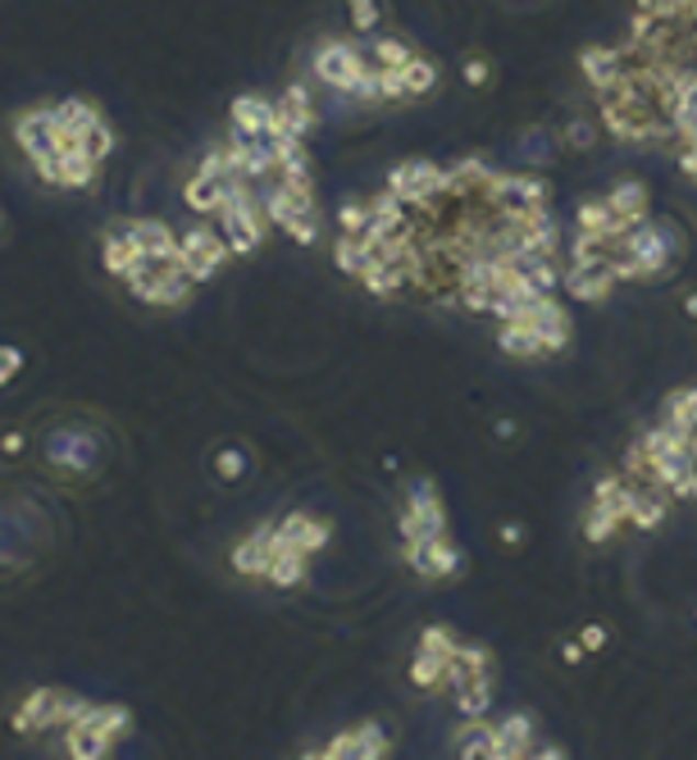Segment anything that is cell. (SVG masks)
<instances>
[{
    "instance_id": "1",
    "label": "cell",
    "mask_w": 697,
    "mask_h": 760,
    "mask_svg": "<svg viewBox=\"0 0 697 760\" xmlns=\"http://www.w3.org/2000/svg\"><path fill=\"white\" fill-rule=\"evenodd\" d=\"M625 247L629 256L639 260L643 279H661V273L675 269V256H679V232L671 219H643L639 228L625 232Z\"/></svg>"
},
{
    "instance_id": "2",
    "label": "cell",
    "mask_w": 697,
    "mask_h": 760,
    "mask_svg": "<svg viewBox=\"0 0 697 760\" xmlns=\"http://www.w3.org/2000/svg\"><path fill=\"white\" fill-rule=\"evenodd\" d=\"M311 69H315V78L324 87H333V91H342V97H347V91L356 87V78H360V69H366V55H360V46L347 42V37H328V42H319Z\"/></svg>"
},
{
    "instance_id": "3",
    "label": "cell",
    "mask_w": 697,
    "mask_h": 760,
    "mask_svg": "<svg viewBox=\"0 0 697 760\" xmlns=\"http://www.w3.org/2000/svg\"><path fill=\"white\" fill-rule=\"evenodd\" d=\"M228 256H233L228 237H224V232H210V228H192L183 241H178V264L188 269V279H192V283L215 279L220 264H224Z\"/></svg>"
},
{
    "instance_id": "4",
    "label": "cell",
    "mask_w": 697,
    "mask_h": 760,
    "mask_svg": "<svg viewBox=\"0 0 697 760\" xmlns=\"http://www.w3.org/2000/svg\"><path fill=\"white\" fill-rule=\"evenodd\" d=\"M387 192H397L406 205H424L447 192V169L429 165V160H406L387 169Z\"/></svg>"
},
{
    "instance_id": "5",
    "label": "cell",
    "mask_w": 697,
    "mask_h": 760,
    "mask_svg": "<svg viewBox=\"0 0 697 760\" xmlns=\"http://www.w3.org/2000/svg\"><path fill=\"white\" fill-rule=\"evenodd\" d=\"M269 219H265V205L260 196H247V201H233L224 215H220V232L228 237V247L233 256H251L260 247V237H265Z\"/></svg>"
},
{
    "instance_id": "6",
    "label": "cell",
    "mask_w": 697,
    "mask_h": 760,
    "mask_svg": "<svg viewBox=\"0 0 697 760\" xmlns=\"http://www.w3.org/2000/svg\"><path fill=\"white\" fill-rule=\"evenodd\" d=\"M402 556H406V565L419 574V579H451V574L461 569V552H457V542H451L447 533L406 542Z\"/></svg>"
},
{
    "instance_id": "7",
    "label": "cell",
    "mask_w": 697,
    "mask_h": 760,
    "mask_svg": "<svg viewBox=\"0 0 697 760\" xmlns=\"http://www.w3.org/2000/svg\"><path fill=\"white\" fill-rule=\"evenodd\" d=\"M65 706H69V692H59V688H37V692L14 711V734L33 738V734H46V728H65Z\"/></svg>"
},
{
    "instance_id": "8",
    "label": "cell",
    "mask_w": 697,
    "mask_h": 760,
    "mask_svg": "<svg viewBox=\"0 0 697 760\" xmlns=\"http://www.w3.org/2000/svg\"><path fill=\"white\" fill-rule=\"evenodd\" d=\"M520 324H529L538 338H542V347H548V355L552 351H565V342H570V315L561 310V300L552 296V292H542L533 306L520 315Z\"/></svg>"
},
{
    "instance_id": "9",
    "label": "cell",
    "mask_w": 697,
    "mask_h": 760,
    "mask_svg": "<svg viewBox=\"0 0 697 760\" xmlns=\"http://www.w3.org/2000/svg\"><path fill=\"white\" fill-rule=\"evenodd\" d=\"M274 529L279 524H260L256 533H247L233 546V569L247 574V579H269V565H274Z\"/></svg>"
},
{
    "instance_id": "10",
    "label": "cell",
    "mask_w": 697,
    "mask_h": 760,
    "mask_svg": "<svg viewBox=\"0 0 697 760\" xmlns=\"http://www.w3.org/2000/svg\"><path fill=\"white\" fill-rule=\"evenodd\" d=\"M114 228L128 232L150 260H160V264L178 260V237H173V228L165 219H119Z\"/></svg>"
},
{
    "instance_id": "11",
    "label": "cell",
    "mask_w": 697,
    "mask_h": 760,
    "mask_svg": "<svg viewBox=\"0 0 697 760\" xmlns=\"http://www.w3.org/2000/svg\"><path fill=\"white\" fill-rule=\"evenodd\" d=\"M665 510H671V492L665 488H652V483H629V514H625V524L633 529H656L665 520Z\"/></svg>"
},
{
    "instance_id": "12",
    "label": "cell",
    "mask_w": 697,
    "mask_h": 760,
    "mask_svg": "<svg viewBox=\"0 0 697 760\" xmlns=\"http://www.w3.org/2000/svg\"><path fill=\"white\" fill-rule=\"evenodd\" d=\"M533 719L529 715H506L497 724V742H493V756L488 760H520V756H533Z\"/></svg>"
},
{
    "instance_id": "13",
    "label": "cell",
    "mask_w": 697,
    "mask_h": 760,
    "mask_svg": "<svg viewBox=\"0 0 697 760\" xmlns=\"http://www.w3.org/2000/svg\"><path fill=\"white\" fill-rule=\"evenodd\" d=\"M374 260H379V241L370 232H342L338 247H333V264H338L347 279H360Z\"/></svg>"
},
{
    "instance_id": "14",
    "label": "cell",
    "mask_w": 697,
    "mask_h": 760,
    "mask_svg": "<svg viewBox=\"0 0 697 760\" xmlns=\"http://www.w3.org/2000/svg\"><path fill=\"white\" fill-rule=\"evenodd\" d=\"M611 283H616V273L602 264H570V273H565V292L574 300H588V306L611 296Z\"/></svg>"
},
{
    "instance_id": "15",
    "label": "cell",
    "mask_w": 697,
    "mask_h": 760,
    "mask_svg": "<svg viewBox=\"0 0 697 760\" xmlns=\"http://www.w3.org/2000/svg\"><path fill=\"white\" fill-rule=\"evenodd\" d=\"M183 201L196 209V215H224L233 192H228V178H205V173H192L188 188H183Z\"/></svg>"
},
{
    "instance_id": "16",
    "label": "cell",
    "mask_w": 697,
    "mask_h": 760,
    "mask_svg": "<svg viewBox=\"0 0 697 760\" xmlns=\"http://www.w3.org/2000/svg\"><path fill=\"white\" fill-rule=\"evenodd\" d=\"M580 73H584V82H588L593 91L611 87V82L625 73V50H620V46H588V50L580 55Z\"/></svg>"
},
{
    "instance_id": "17",
    "label": "cell",
    "mask_w": 697,
    "mask_h": 760,
    "mask_svg": "<svg viewBox=\"0 0 697 760\" xmlns=\"http://www.w3.org/2000/svg\"><path fill=\"white\" fill-rule=\"evenodd\" d=\"M406 510L424 524V533H447V510H442V497H438V488H434V478H415V483H411Z\"/></svg>"
},
{
    "instance_id": "18",
    "label": "cell",
    "mask_w": 697,
    "mask_h": 760,
    "mask_svg": "<svg viewBox=\"0 0 697 760\" xmlns=\"http://www.w3.org/2000/svg\"><path fill=\"white\" fill-rule=\"evenodd\" d=\"M269 124H274V101H269V97H237L228 105V128H237V133L265 137Z\"/></svg>"
},
{
    "instance_id": "19",
    "label": "cell",
    "mask_w": 697,
    "mask_h": 760,
    "mask_svg": "<svg viewBox=\"0 0 697 760\" xmlns=\"http://www.w3.org/2000/svg\"><path fill=\"white\" fill-rule=\"evenodd\" d=\"M279 537H283V542H292V546H301V552H306V556H315L319 546L328 542V524H324V520H315V514H306V510H292V514H283Z\"/></svg>"
},
{
    "instance_id": "20",
    "label": "cell",
    "mask_w": 697,
    "mask_h": 760,
    "mask_svg": "<svg viewBox=\"0 0 697 760\" xmlns=\"http://www.w3.org/2000/svg\"><path fill=\"white\" fill-rule=\"evenodd\" d=\"M574 228L597 232V237H625L629 228H639V224H629L625 215H616L606 201H584L580 209H574Z\"/></svg>"
},
{
    "instance_id": "21",
    "label": "cell",
    "mask_w": 697,
    "mask_h": 760,
    "mask_svg": "<svg viewBox=\"0 0 697 760\" xmlns=\"http://www.w3.org/2000/svg\"><path fill=\"white\" fill-rule=\"evenodd\" d=\"M493 742H497V724H488L483 715H470L457 728V738H451L457 756H465V760H488L493 756Z\"/></svg>"
},
{
    "instance_id": "22",
    "label": "cell",
    "mask_w": 697,
    "mask_h": 760,
    "mask_svg": "<svg viewBox=\"0 0 697 760\" xmlns=\"http://www.w3.org/2000/svg\"><path fill=\"white\" fill-rule=\"evenodd\" d=\"M606 205H611L616 215H625L629 224H643L648 219V182H639V178L616 182L611 196H606Z\"/></svg>"
},
{
    "instance_id": "23",
    "label": "cell",
    "mask_w": 697,
    "mask_h": 760,
    "mask_svg": "<svg viewBox=\"0 0 697 760\" xmlns=\"http://www.w3.org/2000/svg\"><path fill=\"white\" fill-rule=\"evenodd\" d=\"M497 347L506 351V355H515V360H533V355H548V347H542V338L529 328V324H520V319H510V324H502L497 328Z\"/></svg>"
},
{
    "instance_id": "24",
    "label": "cell",
    "mask_w": 697,
    "mask_h": 760,
    "mask_svg": "<svg viewBox=\"0 0 697 760\" xmlns=\"http://www.w3.org/2000/svg\"><path fill=\"white\" fill-rule=\"evenodd\" d=\"M142 256H146V251L137 247V241H133L128 232H119V228H110V232H105V247H101V264H105V269L114 273V279H124V273H128V269H133V264H137Z\"/></svg>"
},
{
    "instance_id": "25",
    "label": "cell",
    "mask_w": 697,
    "mask_h": 760,
    "mask_svg": "<svg viewBox=\"0 0 697 760\" xmlns=\"http://www.w3.org/2000/svg\"><path fill=\"white\" fill-rule=\"evenodd\" d=\"M360 283H366L374 296H397L402 287H411V269L397 260H374L366 273H360Z\"/></svg>"
},
{
    "instance_id": "26",
    "label": "cell",
    "mask_w": 697,
    "mask_h": 760,
    "mask_svg": "<svg viewBox=\"0 0 697 760\" xmlns=\"http://www.w3.org/2000/svg\"><path fill=\"white\" fill-rule=\"evenodd\" d=\"M447 679H451V656H442V651H415V660H411V683L415 688L438 692V688H447Z\"/></svg>"
},
{
    "instance_id": "27",
    "label": "cell",
    "mask_w": 697,
    "mask_h": 760,
    "mask_svg": "<svg viewBox=\"0 0 697 760\" xmlns=\"http://www.w3.org/2000/svg\"><path fill=\"white\" fill-rule=\"evenodd\" d=\"M661 419L665 423H675L679 433H697V387H679V392H671L665 397V406H661Z\"/></svg>"
},
{
    "instance_id": "28",
    "label": "cell",
    "mask_w": 697,
    "mask_h": 760,
    "mask_svg": "<svg viewBox=\"0 0 697 760\" xmlns=\"http://www.w3.org/2000/svg\"><path fill=\"white\" fill-rule=\"evenodd\" d=\"M493 706V674H474L457 688V711L470 719V715H488Z\"/></svg>"
},
{
    "instance_id": "29",
    "label": "cell",
    "mask_w": 697,
    "mask_h": 760,
    "mask_svg": "<svg viewBox=\"0 0 697 760\" xmlns=\"http://www.w3.org/2000/svg\"><path fill=\"white\" fill-rule=\"evenodd\" d=\"M570 264H611V237H597V232H584L574 228V241H570Z\"/></svg>"
},
{
    "instance_id": "30",
    "label": "cell",
    "mask_w": 697,
    "mask_h": 760,
    "mask_svg": "<svg viewBox=\"0 0 697 760\" xmlns=\"http://www.w3.org/2000/svg\"><path fill=\"white\" fill-rule=\"evenodd\" d=\"M593 501L625 520V514H629V478H625V474H602L597 488H593Z\"/></svg>"
},
{
    "instance_id": "31",
    "label": "cell",
    "mask_w": 697,
    "mask_h": 760,
    "mask_svg": "<svg viewBox=\"0 0 697 760\" xmlns=\"http://www.w3.org/2000/svg\"><path fill=\"white\" fill-rule=\"evenodd\" d=\"M402 82H406V97L415 101V97H429V91L438 87V65L429 55H415L411 65L402 69Z\"/></svg>"
},
{
    "instance_id": "32",
    "label": "cell",
    "mask_w": 697,
    "mask_h": 760,
    "mask_svg": "<svg viewBox=\"0 0 697 760\" xmlns=\"http://www.w3.org/2000/svg\"><path fill=\"white\" fill-rule=\"evenodd\" d=\"M87 461H92V446H87L82 438H55L50 442V465L55 469H87Z\"/></svg>"
},
{
    "instance_id": "33",
    "label": "cell",
    "mask_w": 697,
    "mask_h": 760,
    "mask_svg": "<svg viewBox=\"0 0 697 760\" xmlns=\"http://www.w3.org/2000/svg\"><path fill=\"white\" fill-rule=\"evenodd\" d=\"M419 50H411L402 37H374V59L383 69H406Z\"/></svg>"
},
{
    "instance_id": "34",
    "label": "cell",
    "mask_w": 697,
    "mask_h": 760,
    "mask_svg": "<svg viewBox=\"0 0 697 760\" xmlns=\"http://www.w3.org/2000/svg\"><path fill=\"white\" fill-rule=\"evenodd\" d=\"M625 520H620V514H611V510H606V506H588V514H584V537L588 542H606V537H611L616 529H620Z\"/></svg>"
},
{
    "instance_id": "35",
    "label": "cell",
    "mask_w": 697,
    "mask_h": 760,
    "mask_svg": "<svg viewBox=\"0 0 697 760\" xmlns=\"http://www.w3.org/2000/svg\"><path fill=\"white\" fill-rule=\"evenodd\" d=\"M360 734V760H383V756H392V738L383 734V724H360L356 728Z\"/></svg>"
},
{
    "instance_id": "36",
    "label": "cell",
    "mask_w": 697,
    "mask_h": 760,
    "mask_svg": "<svg viewBox=\"0 0 697 760\" xmlns=\"http://www.w3.org/2000/svg\"><path fill=\"white\" fill-rule=\"evenodd\" d=\"M338 224H342V232H370V224H374V205H370V201H342Z\"/></svg>"
},
{
    "instance_id": "37",
    "label": "cell",
    "mask_w": 697,
    "mask_h": 760,
    "mask_svg": "<svg viewBox=\"0 0 697 760\" xmlns=\"http://www.w3.org/2000/svg\"><path fill=\"white\" fill-rule=\"evenodd\" d=\"M451 660L461 665L465 674H493V651L488 647H474V643H461L457 651H451Z\"/></svg>"
},
{
    "instance_id": "38",
    "label": "cell",
    "mask_w": 697,
    "mask_h": 760,
    "mask_svg": "<svg viewBox=\"0 0 697 760\" xmlns=\"http://www.w3.org/2000/svg\"><path fill=\"white\" fill-rule=\"evenodd\" d=\"M457 647H461V637L451 633L447 624H429V628L419 633V651H442V656H451Z\"/></svg>"
},
{
    "instance_id": "39",
    "label": "cell",
    "mask_w": 697,
    "mask_h": 760,
    "mask_svg": "<svg viewBox=\"0 0 697 760\" xmlns=\"http://www.w3.org/2000/svg\"><path fill=\"white\" fill-rule=\"evenodd\" d=\"M561 141L570 150H593L597 146V124H588V118H570V124L561 128Z\"/></svg>"
},
{
    "instance_id": "40",
    "label": "cell",
    "mask_w": 697,
    "mask_h": 760,
    "mask_svg": "<svg viewBox=\"0 0 697 760\" xmlns=\"http://www.w3.org/2000/svg\"><path fill=\"white\" fill-rule=\"evenodd\" d=\"M315 756H324V760H351V756H360V734H356V728H342V734L328 738L324 751H315Z\"/></svg>"
},
{
    "instance_id": "41",
    "label": "cell",
    "mask_w": 697,
    "mask_h": 760,
    "mask_svg": "<svg viewBox=\"0 0 697 760\" xmlns=\"http://www.w3.org/2000/svg\"><path fill=\"white\" fill-rule=\"evenodd\" d=\"M347 10H351L356 33H374L379 27V0H347Z\"/></svg>"
},
{
    "instance_id": "42",
    "label": "cell",
    "mask_w": 697,
    "mask_h": 760,
    "mask_svg": "<svg viewBox=\"0 0 697 760\" xmlns=\"http://www.w3.org/2000/svg\"><path fill=\"white\" fill-rule=\"evenodd\" d=\"M283 232L296 241V247H311V241L319 237V215H296V219H292Z\"/></svg>"
},
{
    "instance_id": "43",
    "label": "cell",
    "mask_w": 697,
    "mask_h": 760,
    "mask_svg": "<svg viewBox=\"0 0 697 760\" xmlns=\"http://www.w3.org/2000/svg\"><path fill=\"white\" fill-rule=\"evenodd\" d=\"M215 469H220V478H228V483H233V478H241V469H247V455H241V451H233V446H228V451H220V461H215Z\"/></svg>"
},
{
    "instance_id": "44",
    "label": "cell",
    "mask_w": 697,
    "mask_h": 760,
    "mask_svg": "<svg viewBox=\"0 0 697 760\" xmlns=\"http://www.w3.org/2000/svg\"><path fill=\"white\" fill-rule=\"evenodd\" d=\"M23 370V351L19 347H0V383H10Z\"/></svg>"
},
{
    "instance_id": "45",
    "label": "cell",
    "mask_w": 697,
    "mask_h": 760,
    "mask_svg": "<svg viewBox=\"0 0 697 760\" xmlns=\"http://www.w3.org/2000/svg\"><path fill=\"white\" fill-rule=\"evenodd\" d=\"M488 78H493V69H488V59H483V55L465 59V82H470V87H488Z\"/></svg>"
},
{
    "instance_id": "46",
    "label": "cell",
    "mask_w": 697,
    "mask_h": 760,
    "mask_svg": "<svg viewBox=\"0 0 697 760\" xmlns=\"http://www.w3.org/2000/svg\"><path fill=\"white\" fill-rule=\"evenodd\" d=\"M520 150H525V160H548V156H552V141L542 137V133H529V137L520 141Z\"/></svg>"
},
{
    "instance_id": "47",
    "label": "cell",
    "mask_w": 697,
    "mask_h": 760,
    "mask_svg": "<svg viewBox=\"0 0 697 760\" xmlns=\"http://www.w3.org/2000/svg\"><path fill=\"white\" fill-rule=\"evenodd\" d=\"M580 643H584V651H602V647H606V628H602V624H588V628L580 633Z\"/></svg>"
},
{
    "instance_id": "48",
    "label": "cell",
    "mask_w": 697,
    "mask_h": 760,
    "mask_svg": "<svg viewBox=\"0 0 697 760\" xmlns=\"http://www.w3.org/2000/svg\"><path fill=\"white\" fill-rule=\"evenodd\" d=\"M502 542H506V546H520V542H525V529H520V524H506V529H502Z\"/></svg>"
},
{
    "instance_id": "49",
    "label": "cell",
    "mask_w": 697,
    "mask_h": 760,
    "mask_svg": "<svg viewBox=\"0 0 697 760\" xmlns=\"http://www.w3.org/2000/svg\"><path fill=\"white\" fill-rule=\"evenodd\" d=\"M561 660H565V665L584 660V643H565V647H561Z\"/></svg>"
},
{
    "instance_id": "50",
    "label": "cell",
    "mask_w": 697,
    "mask_h": 760,
    "mask_svg": "<svg viewBox=\"0 0 697 760\" xmlns=\"http://www.w3.org/2000/svg\"><path fill=\"white\" fill-rule=\"evenodd\" d=\"M533 756H542V760H561V756H565V751H561V747H557V742H548V747H542V751H533Z\"/></svg>"
},
{
    "instance_id": "51",
    "label": "cell",
    "mask_w": 697,
    "mask_h": 760,
    "mask_svg": "<svg viewBox=\"0 0 697 760\" xmlns=\"http://www.w3.org/2000/svg\"><path fill=\"white\" fill-rule=\"evenodd\" d=\"M0 446H5V451H23V433H10V438L0 442Z\"/></svg>"
},
{
    "instance_id": "52",
    "label": "cell",
    "mask_w": 697,
    "mask_h": 760,
    "mask_svg": "<svg viewBox=\"0 0 697 760\" xmlns=\"http://www.w3.org/2000/svg\"><path fill=\"white\" fill-rule=\"evenodd\" d=\"M688 315H693V319H697V292H693V296H688Z\"/></svg>"
},
{
    "instance_id": "53",
    "label": "cell",
    "mask_w": 697,
    "mask_h": 760,
    "mask_svg": "<svg viewBox=\"0 0 697 760\" xmlns=\"http://www.w3.org/2000/svg\"><path fill=\"white\" fill-rule=\"evenodd\" d=\"M0 232H5V219H0Z\"/></svg>"
}]
</instances>
